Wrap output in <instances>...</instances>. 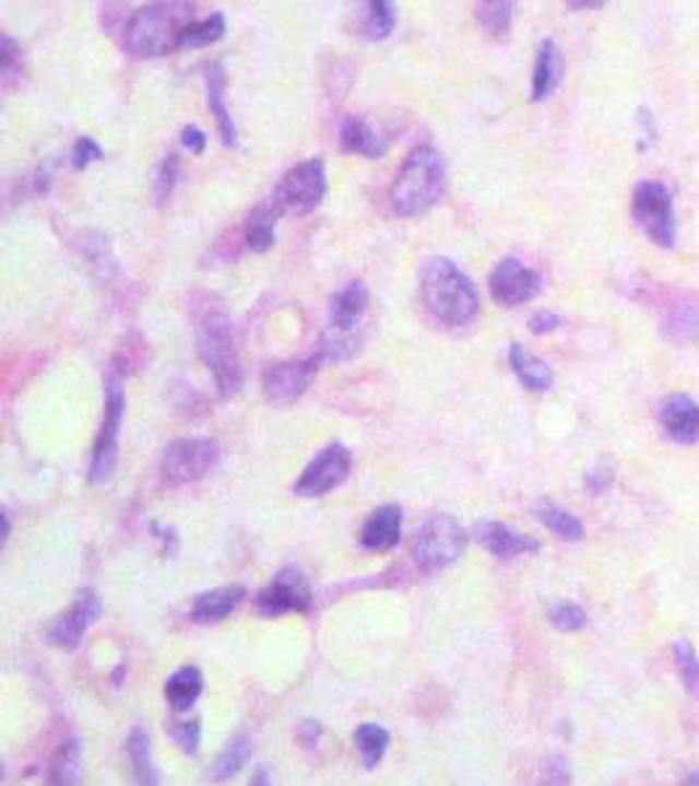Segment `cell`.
<instances>
[{"label": "cell", "mask_w": 699, "mask_h": 786, "mask_svg": "<svg viewBox=\"0 0 699 786\" xmlns=\"http://www.w3.org/2000/svg\"><path fill=\"white\" fill-rule=\"evenodd\" d=\"M419 294L427 313L446 328L472 326L483 309L474 281L448 257H430L422 266Z\"/></svg>", "instance_id": "6da1fadb"}, {"label": "cell", "mask_w": 699, "mask_h": 786, "mask_svg": "<svg viewBox=\"0 0 699 786\" xmlns=\"http://www.w3.org/2000/svg\"><path fill=\"white\" fill-rule=\"evenodd\" d=\"M448 171L446 161L430 144H419L406 155L391 187L393 213L401 218H417L446 197Z\"/></svg>", "instance_id": "7a4b0ae2"}, {"label": "cell", "mask_w": 699, "mask_h": 786, "mask_svg": "<svg viewBox=\"0 0 699 786\" xmlns=\"http://www.w3.org/2000/svg\"><path fill=\"white\" fill-rule=\"evenodd\" d=\"M194 22V5L150 3L142 5L123 26V48L134 58H161L181 50V37Z\"/></svg>", "instance_id": "3957f363"}, {"label": "cell", "mask_w": 699, "mask_h": 786, "mask_svg": "<svg viewBox=\"0 0 699 786\" xmlns=\"http://www.w3.org/2000/svg\"><path fill=\"white\" fill-rule=\"evenodd\" d=\"M197 354L213 373L217 394L230 399L241 391L244 367L234 320L223 309H210L197 322Z\"/></svg>", "instance_id": "277c9868"}, {"label": "cell", "mask_w": 699, "mask_h": 786, "mask_svg": "<svg viewBox=\"0 0 699 786\" xmlns=\"http://www.w3.org/2000/svg\"><path fill=\"white\" fill-rule=\"evenodd\" d=\"M369 313V289L365 281H348L331 302L328 330L322 336L320 356L325 362H341L356 354L362 330Z\"/></svg>", "instance_id": "5b68a950"}, {"label": "cell", "mask_w": 699, "mask_h": 786, "mask_svg": "<svg viewBox=\"0 0 699 786\" xmlns=\"http://www.w3.org/2000/svg\"><path fill=\"white\" fill-rule=\"evenodd\" d=\"M466 548V532L451 514H433L414 535L412 561L422 574H438L457 564Z\"/></svg>", "instance_id": "8992f818"}, {"label": "cell", "mask_w": 699, "mask_h": 786, "mask_svg": "<svg viewBox=\"0 0 699 786\" xmlns=\"http://www.w3.org/2000/svg\"><path fill=\"white\" fill-rule=\"evenodd\" d=\"M221 454L223 448L215 438H204V435L178 438L163 451L161 480L174 488L200 482L215 470L217 461H221Z\"/></svg>", "instance_id": "52a82bcc"}, {"label": "cell", "mask_w": 699, "mask_h": 786, "mask_svg": "<svg viewBox=\"0 0 699 786\" xmlns=\"http://www.w3.org/2000/svg\"><path fill=\"white\" fill-rule=\"evenodd\" d=\"M328 195V174L322 157H309V161L294 165L281 178L273 191V202L279 204L281 213L307 215L318 210Z\"/></svg>", "instance_id": "ba28073f"}, {"label": "cell", "mask_w": 699, "mask_h": 786, "mask_svg": "<svg viewBox=\"0 0 699 786\" xmlns=\"http://www.w3.org/2000/svg\"><path fill=\"white\" fill-rule=\"evenodd\" d=\"M127 414V394H123L121 380L110 378L108 388H105V412L100 431H97L95 446H92L90 457V482L100 485V482L110 480L118 461V435H121V422Z\"/></svg>", "instance_id": "9c48e42d"}, {"label": "cell", "mask_w": 699, "mask_h": 786, "mask_svg": "<svg viewBox=\"0 0 699 786\" xmlns=\"http://www.w3.org/2000/svg\"><path fill=\"white\" fill-rule=\"evenodd\" d=\"M631 213H635L637 226L648 234L650 242L657 247H671L676 239V215L671 191L661 181H639L635 187V200H631Z\"/></svg>", "instance_id": "30bf717a"}, {"label": "cell", "mask_w": 699, "mask_h": 786, "mask_svg": "<svg viewBox=\"0 0 699 786\" xmlns=\"http://www.w3.org/2000/svg\"><path fill=\"white\" fill-rule=\"evenodd\" d=\"M354 454L344 444H331L320 448L312 461L301 470L299 480L294 482V493L301 498H322L339 485H344L352 474Z\"/></svg>", "instance_id": "8fae6325"}, {"label": "cell", "mask_w": 699, "mask_h": 786, "mask_svg": "<svg viewBox=\"0 0 699 786\" xmlns=\"http://www.w3.org/2000/svg\"><path fill=\"white\" fill-rule=\"evenodd\" d=\"M312 587L305 572L296 566H283L257 596V611L268 619L286 617V613H307L312 609Z\"/></svg>", "instance_id": "7c38bea8"}, {"label": "cell", "mask_w": 699, "mask_h": 786, "mask_svg": "<svg viewBox=\"0 0 699 786\" xmlns=\"http://www.w3.org/2000/svg\"><path fill=\"white\" fill-rule=\"evenodd\" d=\"M322 362L325 360L320 354L305 356V360L275 362L262 373V394H265L270 404H292L307 394V388L318 378Z\"/></svg>", "instance_id": "4fadbf2b"}, {"label": "cell", "mask_w": 699, "mask_h": 786, "mask_svg": "<svg viewBox=\"0 0 699 786\" xmlns=\"http://www.w3.org/2000/svg\"><path fill=\"white\" fill-rule=\"evenodd\" d=\"M103 617V600L95 590H82L76 593L74 603L69 606L63 613H58L56 619L45 630V637L52 647L58 650H74L79 643L84 640L92 626L97 624V619Z\"/></svg>", "instance_id": "5bb4252c"}, {"label": "cell", "mask_w": 699, "mask_h": 786, "mask_svg": "<svg viewBox=\"0 0 699 786\" xmlns=\"http://www.w3.org/2000/svg\"><path fill=\"white\" fill-rule=\"evenodd\" d=\"M487 289H490V296L500 307H519L543 292V281L519 257H506V260H500L493 268L490 279H487Z\"/></svg>", "instance_id": "9a60e30c"}, {"label": "cell", "mask_w": 699, "mask_h": 786, "mask_svg": "<svg viewBox=\"0 0 699 786\" xmlns=\"http://www.w3.org/2000/svg\"><path fill=\"white\" fill-rule=\"evenodd\" d=\"M474 538H477L479 543H483V548H487V551L498 559H517L540 551V540L513 530V527L503 525V521H493V519L477 521V525H474Z\"/></svg>", "instance_id": "2e32d148"}, {"label": "cell", "mask_w": 699, "mask_h": 786, "mask_svg": "<svg viewBox=\"0 0 699 786\" xmlns=\"http://www.w3.org/2000/svg\"><path fill=\"white\" fill-rule=\"evenodd\" d=\"M401 530H404V512H401V506H378L362 525L359 543L369 553H388L399 545Z\"/></svg>", "instance_id": "e0dca14e"}, {"label": "cell", "mask_w": 699, "mask_h": 786, "mask_svg": "<svg viewBox=\"0 0 699 786\" xmlns=\"http://www.w3.org/2000/svg\"><path fill=\"white\" fill-rule=\"evenodd\" d=\"M661 422L676 444L699 441V404L684 394H674L661 404Z\"/></svg>", "instance_id": "ac0fdd59"}, {"label": "cell", "mask_w": 699, "mask_h": 786, "mask_svg": "<svg viewBox=\"0 0 699 786\" xmlns=\"http://www.w3.org/2000/svg\"><path fill=\"white\" fill-rule=\"evenodd\" d=\"M204 84H208V105L210 114L215 116L217 131L226 148H236L239 144V129H236L234 116H230L226 105V69L221 61H213L204 71Z\"/></svg>", "instance_id": "d6986e66"}, {"label": "cell", "mask_w": 699, "mask_h": 786, "mask_svg": "<svg viewBox=\"0 0 699 786\" xmlns=\"http://www.w3.org/2000/svg\"><path fill=\"white\" fill-rule=\"evenodd\" d=\"M244 598H247V590H244L241 585L215 587V590H208L194 598V603H191V619H194L197 624H217L239 609Z\"/></svg>", "instance_id": "ffe728a7"}, {"label": "cell", "mask_w": 699, "mask_h": 786, "mask_svg": "<svg viewBox=\"0 0 699 786\" xmlns=\"http://www.w3.org/2000/svg\"><path fill=\"white\" fill-rule=\"evenodd\" d=\"M564 71H566L564 52H560V48L553 43V39H543L532 71V101L534 103L547 101V97L558 90L560 79H564Z\"/></svg>", "instance_id": "44dd1931"}, {"label": "cell", "mask_w": 699, "mask_h": 786, "mask_svg": "<svg viewBox=\"0 0 699 786\" xmlns=\"http://www.w3.org/2000/svg\"><path fill=\"white\" fill-rule=\"evenodd\" d=\"M339 140L344 153L365 157H382L388 153V144H391L388 137H380L362 116H346L344 121H341Z\"/></svg>", "instance_id": "7402d4cb"}, {"label": "cell", "mask_w": 699, "mask_h": 786, "mask_svg": "<svg viewBox=\"0 0 699 786\" xmlns=\"http://www.w3.org/2000/svg\"><path fill=\"white\" fill-rule=\"evenodd\" d=\"M509 365L526 391H534V394L550 391L553 383H556V375H553L550 365L540 360L537 354H532L530 349L522 347V343H511Z\"/></svg>", "instance_id": "603a6c76"}, {"label": "cell", "mask_w": 699, "mask_h": 786, "mask_svg": "<svg viewBox=\"0 0 699 786\" xmlns=\"http://www.w3.org/2000/svg\"><path fill=\"white\" fill-rule=\"evenodd\" d=\"M82 763H84V748L76 737L66 739L58 744L56 755L48 765V776H45V786H79L82 782Z\"/></svg>", "instance_id": "cb8c5ba5"}, {"label": "cell", "mask_w": 699, "mask_h": 786, "mask_svg": "<svg viewBox=\"0 0 699 786\" xmlns=\"http://www.w3.org/2000/svg\"><path fill=\"white\" fill-rule=\"evenodd\" d=\"M281 208L279 204L273 202V197H270L268 202L257 204V208L252 210V215H249L247 226H244V242H247V247L252 249V253H268L270 247L275 244V226H279V218H281Z\"/></svg>", "instance_id": "d4e9b609"}, {"label": "cell", "mask_w": 699, "mask_h": 786, "mask_svg": "<svg viewBox=\"0 0 699 786\" xmlns=\"http://www.w3.org/2000/svg\"><path fill=\"white\" fill-rule=\"evenodd\" d=\"M127 752H129L131 776H134L137 786H161V774H157L155 755H153V739H150L147 729L137 726V729L131 731Z\"/></svg>", "instance_id": "484cf974"}, {"label": "cell", "mask_w": 699, "mask_h": 786, "mask_svg": "<svg viewBox=\"0 0 699 786\" xmlns=\"http://www.w3.org/2000/svg\"><path fill=\"white\" fill-rule=\"evenodd\" d=\"M202 690H204L202 671L197 669V666H181V669L174 671L168 677L166 700L176 713H183V711H189L197 700H200Z\"/></svg>", "instance_id": "4316f807"}, {"label": "cell", "mask_w": 699, "mask_h": 786, "mask_svg": "<svg viewBox=\"0 0 699 786\" xmlns=\"http://www.w3.org/2000/svg\"><path fill=\"white\" fill-rule=\"evenodd\" d=\"M249 758H252V739L247 735L230 737L226 748L217 752L215 763L210 765V782H228L230 776H236L247 765Z\"/></svg>", "instance_id": "83f0119b"}, {"label": "cell", "mask_w": 699, "mask_h": 786, "mask_svg": "<svg viewBox=\"0 0 699 786\" xmlns=\"http://www.w3.org/2000/svg\"><path fill=\"white\" fill-rule=\"evenodd\" d=\"M534 517L543 521L553 535H558L560 540H571V543H577V540L584 538L582 521L573 517L571 512H566L564 506L553 504V501H540V504L534 506Z\"/></svg>", "instance_id": "f1b7e54d"}, {"label": "cell", "mask_w": 699, "mask_h": 786, "mask_svg": "<svg viewBox=\"0 0 699 786\" xmlns=\"http://www.w3.org/2000/svg\"><path fill=\"white\" fill-rule=\"evenodd\" d=\"M226 35V16L223 13H210L204 19H194L187 26L181 37V50H200V48H210L215 45L217 39H223Z\"/></svg>", "instance_id": "f546056e"}, {"label": "cell", "mask_w": 699, "mask_h": 786, "mask_svg": "<svg viewBox=\"0 0 699 786\" xmlns=\"http://www.w3.org/2000/svg\"><path fill=\"white\" fill-rule=\"evenodd\" d=\"M354 742L365 769H375V765L386 758L388 744H391V735H388L380 724H362L359 729H356Z\"/></svg>", "instance_id": "4dcf8cb0"}, {"label": "cell", "mask_w": 699, "mask_h": 786, "mask_svg": "<svg viewBox=\"0 0 699 786\" xmlns=\"http://www.w3.org/2000/svg\"><path fill=\"white\" fill-rule=\"evenodd\" d=\"M79 249H82L84 260H87L90 266L103 275V279H110V275L116 273V257H114V253H110L108 236L105 234L87 231V234H82V244H79Z\"/></svg>", "instance_id": "1f68e13d"}, {"label": "cell", "mask_w": 699, "mask_h": 786, "mask_svg": "<svg viewBox=\"0 0 699 786\" xmlns=\"http://www.w3.org/2000/svg\"><path fill=\"white\" fill-rule=\"evenodd\" d=\"M477 22L487 35L509 37L513 22V3L511 0H490V3H479Z\"/></svg>", "instance_id": "d6a6232c"}, {"label": "cell", "mask_w": 699, "mask_h": 786, "mask_svg": "<svg viewBox=\"0 0 699 786\" xmlns=\"http://www.w3.org/2000/svg\"><path fill=\"white\" fill-rule=\"evenodd\" d=\"M395 5L391 0H372L367 3V16L362 22V32L367 39H386L395 30Z\"/></svg>", "instance_id": "836d02e7"}, {"label": "cell", "mask_w": 699, "mask_h": 786, "mask_svg": "<svg viewBox=\"0 0 699 786\" xmlns=\"http://www.w3.org/2000/svg\"><path fill=\"white\" fill-rule=\"evenodd\" d=\"M665 328L674 333V339L699 341V305H695V302L671 305V313L665 317Z\"/></svg>", "instance_id": "e575fe53"}, {"label": "cell", "mask_w": 699, "mask_h": 786, "mask_svg": "<svg viewBox=\"0 0 699 786\" xmlns=\"http://www.w3.org/2000/svg\"><path fill=\"white\" fill-rule=\"evenodd\" d=\"M674 658H676V669L684 679V687H687L691 695H697L699 692V656H697L695 645H691L687 637L676 640Z\"/></svg>", "instance_id": "d590c367"}, {"label": "cell", "mask_w": 699, "mask_h": 786, "mask_svg": "<svg viewBox=\"0 0 699 786\" xmlns=\"http://www.w3.org/2000/svg\"><path fill=\"white\" fill-rule=\"evenodd\" d=\"M547 622L560 632H579L587 626V613L582 606L564 600V603L550 606V611H547Z\"/></svg>", "instance_id": "8d00e7d4"}, {"label": "cell", "mask_w": 699, "mask_h": 786, "mask_svg": "<svg viewBox=\"0 0 699 786\" xmlns=\"http://www.w3.org/2000/svg\"><path fill=\"white\" fill-rule=\"evenodd\" d=\"M178 176H181V161H178L176 153H168L166 157H163L161 168H157V176H155V200L157 202L166 204L170 197H174Z\"/></svg>", "instance_id": "74e56055"}, {"label": "cell", "mask_w": 699, "mask_h": 786, "mask_svg": "<svg viewBox=\"0 0 699 786\" xmlns=\"http://www.w3.org/2000/svg\"><path fill=\"white\" fill-rule=\"evenodd\" d=\"M174 739L187 755H197L200 752L202 742V724L200 718H189V722H176L174 726Z\"/></svg>", "instance_id": "f35d334b"}, {"label": "cell", "mask_w": 699, "mask_h": 786, "mask_svg": "<svg viewBox=\"0 0 699 786\" xmlns=\"http://www.w3.org/2000/svg\"><path fill=\"white\" fill-rule=\"evenodd\" d=\"M103 161V148L97 144L92 137H79V140L74 142V148H71V168L74 171H84L90 168L92 163Z\"/></svg>", "instance_id": "ab89813d"}, {"label": "cell", "mask_w": 699, "mask_h": 786, "mask_svg": "<svg viewBox=\"0 0 699 786\" xmlns=\"http://www.w3.org/2000/svg\"><path fill=\"white\" fill-rule=\"evenodd\" d=\"M150 532H153V538L157 540V543H161L163 556H176L178 545H181L176 527L161 525V521H150Z\"/></svg>", "instance_id": "60d3db41"}, {"label": "cell", "mask_w": 699, "mask_h": 786, "mask_svg": "<svg viewBox=\"0 0 699 786\" xmlns=\"http://www.w3.org/2000/svg\"><path fill=\"white\" fill-rule=\"evenodd\" d=\"M0 61H3V74L5 77L22 74V69H24L22 48H19V45L13 43L9 35L3 37V48H0Z\"/></svg>", "instance_id": "b9f144b4"}, {"label": "cell", "mask_w": 699, "mask_h": 786, "mask_svg": "<svg viewBox=\"0 0 699 786\" xmlns=\"http://www.w3.org/2000/svg\"><path fill=\"white\" fill-rule=\"evenodd\" d=\"M571 774L566 758H550L543 771V786H569Z\"/></svg>", "instance_id": "7bdbcfd3"}, {"label": "cell", "mask_w": 699, "mask_h": 786, "mask_svg": "<svg viewBox=\"0 0 699 786\" xmlns=\"http://www.w3.org/2000/svg\"><path fill=\"white\" fill-rule=\"evenodd\" d=\"M611 482H613V470H611V467L597 465V467H592V470L584 474V485H587V491L595 493V495H600V493L608 491Z\"/></svg>", "instance_id": "ee69618b"}, {"label": "cell", "mask_w": 699, "mask_h": 786, "mask_svg": "<svg viewBox=\"0 0 699 786\" xmlns=\"http://www.w3.org/2000/svg\"><path fill=\"white\" fill-rule=\"evenodd\" d=\"M560 322L564 320H560L556 313H545L543 309V313H534L530 317V330L534 336H545V333H553V330H558Z\"/></svg>", "instance_id": "f6af8a7d"}, {"label": "cell", "mask_w": 699, "mask_h": 786, "mask_svg": "<svg viewBox=\"0 0 699 786\" xmlns=\"http://www.w3.org/2000/svg\"><path fill=\"white\" fill-rule=\"evenodd\" d=\"M181 144L189 150L191 155H202L204 148H208V134H204L200 127H194V124H191V127L181 131Z\"/></svg>", "instance_id": "bcb514c9"}, {"label": "cell", "mask_w": 699, "mask_h": 786, "mask_svg": "<svg viewBox=\"0 0 699 786\" xmlns=\"http://www.w3.org/2000/svg\"><path fill=\"white\" fill-rule=\"evenodd\" d=\"M320 737H322V726L318 722H305L299 726V742L305 744V748L309 750L318 748Z\"/></svg>", "instance_id": "7dc6e473"}, {"label": "cell", "mask_w": 699, "mask_h": 786, "mask_svg": "<svg viewBox=\"0 0 699 786\" xmlns=\"http://www.w3.org/2000/svg\"><path fill=\"white\" fill-rule=\"evenodd\" d=\"M249 786H273L270 771L268 769H257V774L252 776V782H249Z\"/></svg>", "instance_id": "c3c4849f"}, {"label": "cell", "mask_w": 699, "mask_h": 786, "mask_svg": "<svg viewBox=\"0 0 699 786\" xmlns=\"http://www.w3.org/2000/svg\"><path fill=\"white\" fill-rule=\"evenodd\" d=\"M603 5L605 3H600V0H582V3L573 0V3H569V9H603Z\"/></svg>", "instance_id": "681fc988"}, {"label": "cell", "mask_w": 699, "mask_h": 786, "mask_svg": "<svg viewBox=\"0 0 699 786\" xmlns=\"http://www.w3.org/2000/svg\"><path fill=\"white\" fill-rule=\"evenodd\" d=\"M684 786H699V776H691V778H689V782H687V784H684Z\"/></svg>", "instance_id": "f907efd6"}]
</instances>
